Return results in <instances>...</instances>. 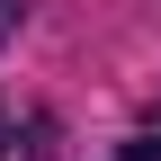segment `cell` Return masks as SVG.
I'll use <instances>...</instances> for the list:
<instances>
[{"label":"cell","instance_id":"1","mask_svg":"<svg viewBox=\"0 0 161 161\" xmlns=\"http://www.w3.org/2000/svg\"><path fill=\"white\" fill-rule=\"evenodd\" d=\"M116 161H161V134H143V143H125Z\"/></svg>","mask_w":161,"mask_h":161},{"label":"cell","instance_id":"2","mask_svg":"<svg viewBox=\"0 0 161 161\" xmlns=\"http://www.w3.org/2000/svg\"><path fill=\"white\" fill-rule=\"evenodd\" d=\"M18 9H27V0H0V45L18 36Z\"/></svg>","mask_w":161,"mask_h":161}]
</instances>
